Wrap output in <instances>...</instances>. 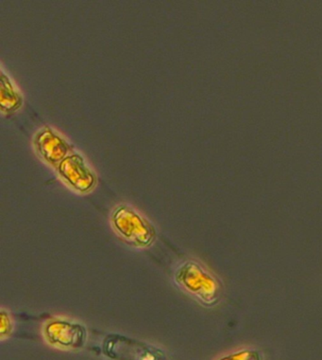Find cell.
I'll list each match as a JSON object with an SVG mask.
<instances>
[{"label":"cell","instance_id":"cell-1","mask_svg":"<svg viewBox=\"0 0 322 360\" xmlns=\"http://www.w3.org/2000/svg\"><path fill=\"white\" fill-rule=\"evenodd\" d=\"M176 285L199 304L206 307H214L220 302L222 285L220 280L200 262L188 259L175 270Z\"/></svg>","mask_w":322,"mask_h":360},{"label":"cell","instance_id":"cell-2","mask_svg":"<svg viewBox=\"0 0 322 360\" xmlns=\"http://www.w3.org/2000/svg\"><path fill=\"white\" fill-rule=\"evenodd\" d=\"M114 233L128 244L136 248H149L156 240V229L133 207L121 204L111 214Z\"/></svg>","mask_w":322,"mask_h":360},{"label":"cell","instance_id":"cell-3","mask_svg":"<svg viewBox=\"0 0 322 360\" xmlns=\"http://www.w3.org/2000/svg\"><path fill=\"white\" fill-rule=\"evenodd\" d=\"M102 352L112 360H168L159 348L119 334L105 337Z\"/></svg>","mask_w":322,"mask_h":360},{"label":"cell","instance_id":"cell-4","mask_svg":"<svg viewBox=\"0 0 322 360\" xmlns=\"http://www.w3.org/2000/svg\"><path fill=\"white\" fill-rule=\"evenodd\" d=\"M43 334L48 345L62 350L83 348L88 339V332L83 324L61 318L46 321Z\"/></svg>","mask_w":322,"mask_h":360},{"label":"cell","instance_id":"cell-5","mask_svg":"<svg viewBox=\"0 0 322 360\" xmlns=\"http://www.w3.org/2000/svg\"><path fill=\"white\" fill-rule=\"evenodd\" d=\"M62 181L74 191L88 193L97 185L94 171L87 165L86 160L79 153H71L56 168Z\"/></svg>","mask_w":322,"mask_h":360},{"label":"cell","instance_id":"cell-6","mask_svg":"<svg viewBox=\"0 0 322 360\" xmlns=\"http://www.w3.org/2000/svg\"><path fill=\"white\" fill-rule=\"evenodd\" d=\"M34 144L43 162L54 168H57L73 152L70 143L56 131L48 127L42 128L35 134Z\"/></svg>","mask_w":322,"mask_h":360},{"label":"cell","instance_id":"cell-7","mask_svg":"<svg viewBox=\"0 0 322 360\" xmlns=\"http://www.w3.org/2000/svg\"><path fill=\"white\" fill-rule=\"evenodd\" d=\"M23 105V97L11 81L9 76L1 72L0 75V108L4 113L18 111Z\"/></svg>","mask_w":322,"mask_h":360},{"label":"cell","instance_id":"cell-8","mask_svg":"<svg viewBox=\"0 0 322 360\" xmlns=\"http://www.w3.org/2000/svg\"><path fill=\"white\" fill-rule=\"evenodd\" d=\"M13 331V321L7 310L0 311V338L8 339Z\"/></svg>","mask_w":322,"mask_h":360},{"label":"cell","instance_id":"cell-9","mask_svg":"<svg viewBox=\"0 0 322 360\" xmlns=\"http://www.w3.org/2000/svg\"><path fill=\"white\" fill-rule=\"evenodd\" d=\"M217 360H264L262 354L256 350H242L220 357Z\"/></svg>","mask_w":322,"mask_h":360}]
</instances>
